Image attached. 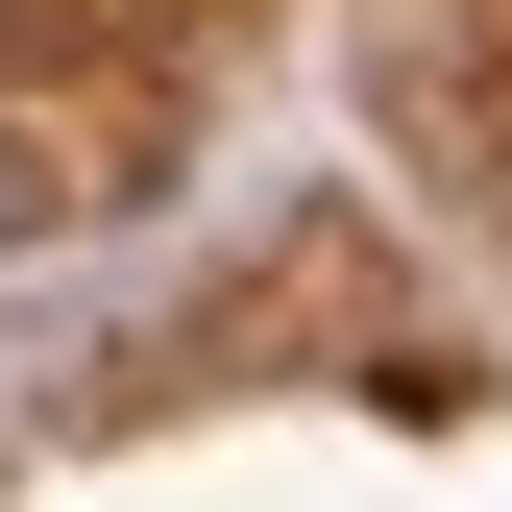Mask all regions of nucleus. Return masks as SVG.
<instances>
[{
  "instance_id": "obj_1",
  "label": "nucleus",
  "mask_w": 512,
  "mask_h": 512,
  "mask_svg": "<svg viewBox=\"0 0 512 512\" xmlns=\"http://www.w3.org/2000/svg\"><path fill=\"white\" fill-rule=\"evenodd\" d=\"M25 220H49V171H25V122H0V244H25Z\"/></svg>"
}]
</instances>
